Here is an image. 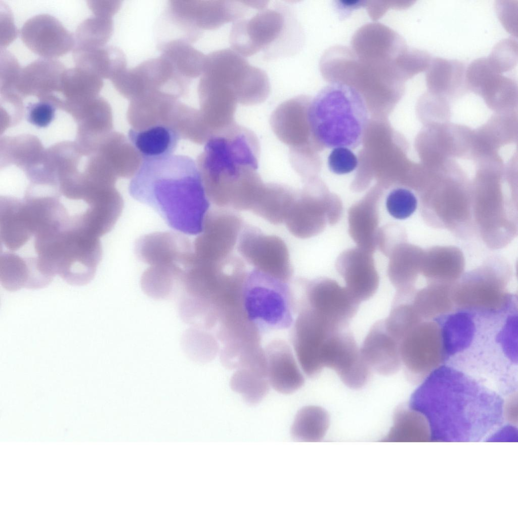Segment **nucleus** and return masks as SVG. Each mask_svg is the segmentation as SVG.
<instances>
[{"mask_svg": "<svg viewBox=\"0 0 518 518\" xmlns=\"http://www.w3.org/2000/svg\"><path fill=\"white\" fill-rule=\"evenodd\" d=\"M282 8H265L249 18L245 16L233 22L229 41L233 50L246 57L264 51L266 57L276 46L278 49L288 38V19Z\"/></svg>", "mask_w": 518, "mask_h": 518, "instance_id": "obj_9", "label": "nucleus"}, {"mask_svg": "<svg viewBox=\"0 0 518 518\" xmlns=\"http://www.w3.org/2000/svg\"><path fill=\"white\" fill-rule=\"evenodd\" d=\"M200 78L228 89L243 105L263 103L271 91L266 72L250 65L232 49L219 50L206 55Z\"/></svg>", "mask_w": 518, "mask_h": 518, "instance_id": "obj_7", "label": "nucleus"}, {"mask_svg": "<svg viewBox=\"0 0 518 518\" xmlns=\"http://www.w3.org/2000/svg\"><path fill=\"white\" fill-rule=\"evenodd\" d=\"M424 250L408 243L402 242L392 251L387 273L397 290L415 289V284L420 274Z\"/></svg>", "mask_w": 518, "mask_h": 518, "instance_id": "obj_27", "label": "nucleus"}, {"mask_svg": "<svg viewBox=\"0 0 518 518\" xmlns=\"http://www.w3.org/2000/svg\"><path fill=\"white\" fill-rule=\"evenodd\" d=\"M348 231L358 247L373 253L377 249L376 237L378 217L372 208L353 209L349 216Z\"/></svg>", "mask_w": 518, "mask_h": 518, "instance_id": "obj_36", "label": "nucleus"}, {"mask_svg": "<svg viewBox=\"0 0 518 518\" xmlns=\"http://www.w3.org/2000/svg\"><path fill=\"white\" fill-rule=\"evenodd\" d=\"M21 68L11 53L1 49L0 93H17L15 87Z\"/></svg>", "mask_w": 518, "mask_h": 518, "instance_id": "obj_44", "label": "nucleus"}, {"mask_svg": "<svg viewBox=\"0 0 518 518\" xmlns=\"http://www.w3.org/2000/svg\"><path fill=\"white\" fill-rule=\"evenodd\" d=\"M87 4L95 15L112 18L119 10L121 2L117 1H88Z\"/></svg>", "mask_w": 518, "mask_h": 518, "instance_id": "obj_50", "label": "nucleus"}, {"mask_svg": "<svg viewBox=\"0 0 518 518\" xmlns=\"http://www.w3.org/2000/svg\"><path fill=\"white\" fill-rule=\"evenodd\" d=\"M73 59L76 67L89 71L101 78L110 79L118 71L126 67L123 52L113 46L90 49H73Z\"/></svg>", "mask_w": 518, "mask_h": 518, "instance_id": "obj_32", "label": "nucleus"}, {"mask_svg": "<svg viewBox=\"0 0 518 518\" xmlns=\"http://www.w3.org/2000/svg\"><path fill=\"white\" fill-rule=\"evenodd\" d=\"M358 164L356 155L347 147L333 148L328 157L329 170L338 175L351 173L357 168Z\"/></svg>", "mask_w": 518, "mask_h": 518, "instance_id": "obj_47", "label": "nucleus"}, {"mask_svg": "<svg viewBox=\"0 0 518 518\" xmlns=\"http://www.w3.org/2000/svg\"><path fill=\"white\" fill-rule=\"evenodd\" d=\"M479 95L493 106L513 104L517 101V84L513 79L497 73L486 82Z\"/></svg>", "mask_w": 518, "mask_h": 518, "instance_id": "obj_41", "label": "nucleus"}, {"mask_svg": "<svg viewBox=\"0 0 518 518\" xmlns=\"http://www.w3.org/2000/svg\"><path fill=\"white\" fill-rule=\"evenodd\" d=\"M284 223L291 234L302 239L320 234L330 225L323 210L306 195L297 193Z\"/></svg>", "mask_w": 518, "mask_h": 518, "instance_id": "obj_28", "label": "nucleus"}, {"mask_svg": "<svg viewBox=\"0 0 518 518\" xmlns=\"http://www.w3.org/2000/svg\"><path fill=\"white\" fill-rule=\"evenodd\" d=\"M265 350L270 385L277 391L290 394L300 388L304 377L288 344L281 340L270 342Z\"/></svg>", "mask_w": 518, "mask_h": 518, "instance_id": "obj_23", "label": "nucleus"}, {"mask_svg": "<svg viewBox=\"0 0 518 518\" xmlns=\"http://www.w3.org/2000/svg\"><path fill=\"white\" fill-rule=\"evenodd\" d=\"M66 69L56 59L40 58L22 68L16 85L22 98L30 96L38 100L60 93L62 78Z\"/></svg>", "mask_w": 518, "mask_h": 518, "instance_id": "obj_22", "label": "nucleus"}, {"mask_svg": "<svg viewBox=\"0 0 518 518\" xmlns=\"http://www.w3.org/2000/svg\"><path fill=\"white\" fill-rule=\"evenodd\" d=\"M242 218L227 208L207 212L202 231L193 243L194 256L203 261L221 262L230 257L243 228Z\"/></svg>", "mask_w": 518, "mask_h": 518, "instance_id": "obj_13", "label": "nucleus"}, {"mask_svg": "<svg viewBox=\"0 0 518 518\" xmlns=\"http://www.w3.org/2000/svg\"><path fill=\"white\" fill-rule=\"evenodd\" d=\"M322 363L324 367L334 370L352 389L361 388L369 379L371 369L353 335L345 329L335 332L328 339L323 350Z\"/></svg>", "mask_w": 518, "mask_h": 518, "instance_id": "obj_16", "label": "nucleus"}, {"mask_svg": "<svg viewBox=\"0 0 518 518\" xmlns=\"http://www.w3.org/2000/svg\"><path fill=\"white\" fill-rule=\"evenodd\" d=\"M128 191L175 230L187 234L202 231L210 202L197 164L191 157L170 155L143 160Z\"/></svg>", "mask_w": 518, "mask_h": 518, "instance_id": "obj_1", "label": "nucleus"}, {"mask_svg": "<svg viewBox=\"0 0 518 518\" xmlns=\"http://www.w3.org/2000/svg\"><path fill=\"white\" fill-rule=\"evenodd\" d=\"M249 8L246 1H170L165 16L183 37L196 41L203 30L234 22L245 17Z\"/></svg>", "mask_w": 518, "mask_h": 518, "instance_id": "obj_8", "label": "nucleus"}, {"mask_svg": "<svg viewBox=\"0 0 518 518\" xmlns=\"http://www.w3.org/2000/svg\"><path fill=\"white\" fill-rule=\"evenodd\" d=\"M287 284L255 269L246 272L243 308L261 331L286 329L293 323L295 306Z\"/></svg>", "mask_w": 518, "mask_h": 518, "instance_id": "obj_6", "label": "nucleus"}, {"mask_svg": "<svg viewBox=\"0 0 518 518\" xmlns=\"http://www.w3.org/2000/svg\"><path fill=\"white\" fill-rule=\"evenodd\" d=\"M259 155L258 145L244 134L228 132L210 138L196 163L209 202L224 208L240 202L260 177Z\"/></svg>", "mask_w": 518, "mask_h": 518, "instance_id": "obj_2", "label": "nucleus"}, {"mask_svg": "<svg viewBox=\"0 0 518 518\" xmlns=\"http://www.w3.org/2000/svg\"><path fill=\"white\" fill-rule=\"evenodd\" d=\"M130 92L134 99L147 93L161 92L177 99L187 93L191 80L180 74L161 55L145 61L126 71Z\"/></svg>", "mask_w": 518, "mask_h": 518, "instance_id": "obj_15", "label": "nucleus"}, {"mask_svg": "<svg viewBox=\"0 0 518 518\" xmlns=\"http://www.w3.org/2000/svg\"><path fill=\"white\" fill-rule=\"evenodd\" d=\"M22 42L41 58L56 59L73 49L74 35L55 17L47 14L28 19L20 31Z\"/></svg>", "mask_w": 518, "mask_h": 518, "instance_id": "obj_17", "label": "nucleus"}, {"mask_svg": "<svg viewBox=\"0 0 518 518\" xmlns=\"http://www.w3.org/2000/svg\"><path fill=\"white\" fill-rule=\"evenodd\" d=\"M178 101L159 92L144 94L130 101L127 112L128 123L132 129L138 131L161 125L169 126L170 115Z\"/></svg>", "mask_w": 518, "mask_h": 518, "instance_id": "obj_25", "label": "nucleus"}, {"mask_svg": "<svg viewBox=\"0 0 518 518\" xmlns=\"http://www.w3.org/2000/svg\"><path fill=\"white\" fill-rule=\"evenodd\" d=\"M238 252L254 269L288 283L292 273L288 248L280 237L250 226L243 227L237 242Z\"/></svg>", "mask_w": 518, "mask_h": 518, "instance_id": "obj_11", "label": "nucleus"}, {"mask_svg": "<svg viewBox=\"0 0 518 518\" xmlns=\"http://www.w3.org/2000/svg\"><path fill=\"white\" fill-rule=\"evenodd\" d=\"M311 98L301 95L278 105L270 118L272 129L278 138L290 149L301 148L306 132L310 135L307 109Z\"/></svg>", "mask_w": 518, "mask_h": 518, "instance_id": "obj_20", "label": "nucleus"}, {"mask_svg": "<svg viewBox=\"0 0 518 518\" xmlns=\"http://www.w3.org/2000/svg\"><path fill=\"white\" fill-rule=\"evenodd\" d=\"M465 258L453 246H437L424 250L421 272L428 283L453 284L463 275Z\"/></svg>", "mask_w": 518, "mask_h": 518, "instance_id": "obj_24", "label": "nucleus"}, {"mask_svg": "<svg viewBox=\"0 0 518 518\" xmlns=\"http://www.w3.org/2000/svg\"><path fill=\"white\" fill-rule=\"evenodd\" d=\"M364 95L348 82L335 80L322 88L307 109L310 136L327 148L351 149L362 143L368 122Z\"/></svg>", "mask_w": 518, "mask_h": 518, "instance_id": "obj_3", "label": "nucleus"}, {"mask_svg": "<svg viewBox=\"0 0 518 518\" xmlns=\"http://www.w3.org/2000/svg\"><path fill=\"white\" fill-rule=\"evenodd\" d=\"M60 109L70 114L75 122L77 140H92L112 131L111 107L99 95L79 101L63 100Z\"/></svg>", "mask_w": 518, "mask_h": 518, "instance_id": "obj_19", "label": "nucleus"}, {"mask_svg": "<svg viewBox=\"0 0 518 518\" xmlns=\"http://www.w3.org/2000/svg\"><path fill=\"white\" fill-rule=\"evenodd\" d=\"M516 2V1H515ZM513 1H498L496 4L497 15L509 32L517 37V4Z\"/></svg>", "mask_w": 518, "mask_h": 518, "instance_id": "obj_48", "label": "nucleus"}, {"mask_svg": "<svg viewBox=\"0 0 518 518\" xmlns=\"http://www.w3.org/2000/svg\"><path fill=\"white\" fill-rule=\"evenodd\" d=\"M182 345L186 355L198 363L210 361L220 350L219 343L213 334L195 328L189 329L184 332Z\"/></svg>", "mask_w": 518, "mask_h": 518, "instance_id": "obj_40", "label": "nucleus"}, {"mask_svg": "<svg viewBox=\"0 0 518 518\" xmlns=\"http://www.w3.org/2000/svg\"><path fill=\"white\" fill-rule=\"evenodd\" d=\"M103 87L102 78L75 66L64 71L60 93L64 100L79 101L99 96Z\"/></svg>", "mask_w": 518, "mask_h": 518, "instance_id": "obj_35", "label": "nucleus"}, {"mask_svg": "<svg viewBox=\"0 0 518 518\" xmlns=\"http://www.w3.org/2000/svg\"><path fill=\"white\" fill-rule=\"evenodd\" d=\"M453 284L428 283L413 293L411 303L422 320L439 318L453 311L451 295Z\"/></svg>", "mask_w": 518, "mask_h": 518, "instance_id": "obj_33", "label": "nucleus"}, {"mask_svg": "<svg viewBox=\"0 0 518 518\" xmlns=\"http://www.w3.org/2000/svg\"><path fill=\"white\" fill-rule=\"evenodd\" d=\"M372 253L359 247L343 251L335 268L345 282L346 288L360 302L369 299L377 291L379 277Z\"/></svg>", "mask_w": 518, "mask_h": 518, "instance_id": "obj_18", "label": "nucleus"}, {"mask_svg": "<svg viewBox=\"0 0 518 518\" xmlns=\"http://www.w3.org/2000/svg\"><path fill=\"white\" fill-rule=\"evenodd\" d=\"M161 55L167 59L182 76L191 81L201 75L206 55L194 48L191 44L180 39L164 41L158 44Z\"/></svg>", "mask_w": 518, "mask_h": 518, "instance_id": "obj_34", "label": "nucleus"}, {"mask_svg": "<svg viewBox=\"0 0 518 518\" xmlns=\"http://www.w3.org/2000/svg\"><path fill=\"white\" fill-rule=\"evenodd\" d=\"M303 285L301 302L338 328L345 329L361 302L346 287L329 278L305 281Z\"/></svg>", "mask_w": 518, "mask_h": 518, "instance_id": "obj_14", "label": "nucleus"}, {"mask_svg": "<svg viewBox=\"0 0 518 518\" xmlns=\"http://www.w3.org/2000/svg\"><path fill=\"white\" fill-rule=\"evenodd\" d=\"M400 341L387 330L384 320L375 323L363 343L360 352L370 369L383 375L396 373L401 366Z\"/></svg>", "mask_w": 518, "mask_h": 518, "instance_id": "obj_21", "label": "nucleus"}, {"mask_svg": "<svg viewBox=\"0 0 518 518\" xmlns=\"http://www.w3.org/2000/svg\"><path fill=\"white\" fill-rule=\"evenodd\" d=\"M113 31L112 17L92 16L83 21L77 27L74 35L73 48H100L106 44Z\"/></svg>", "mask_w": 518, "mask_h": 518, "instance_id": "obj_39", "label": "nucleus"}, {"mask_svg": "<svg viewBox=\"0 0 518 518\" xmlns=\"http://www.w3.org/2000/svg\"><path fill=\"white\" fill-rule=\"evenodd\" d=\"M57 109L56 104L51 100H38L37 102L29 103L26 107V120L38 128H47L53 122Z\"/></svg>", "mask_w": 518, "mask_h": 518, "instance_id": "obj_45", "label": "nucleus"}, {"mask_svg": "<svg viewBox=\"0 0 518 518\" xmlns=\"http://www.w3.org/2000/svg\"><path fill=\"white\" fill-rule=\"evenodd\" d=\"M517 43L513 38L500 41L493 48L488 59L499 73L507 72L517 63Z\"/></svg>", "mask_w": 518, "mask_h": 518, "instance_id": "obj_43", "label": "nucleus"}, {"mask_svg": "<svg viewBox=\"0 0 518 518\" xmlns=\"http://www.w3.org/2000/svg\"><path fill=\"white\" fill-rule=\"evenodd\" d=\"M339 330H341L307 305L301 303L294 322L291 339L298 361L308 377L317 376L324 368V346L328 339Z\"/></svg>", "mask_w": 518, "mask_h": 518, "instance_id": "obj_12", "label": "nucleus"}, {"mask_svg": "<svg viewBox=\"0 0 518 518\" xmlns=\"http://www.w3.org/2000/svg\"><path fill=\"white\" fill-rule=\"evenodd\" d=\"M385 206L390 215L397 219L403 220L409 217L415 211L417 201L411 191L398 187L389 192Z\"/></svg>", "mask_w": 518, "mask_h": 518, "instance_id": "obj_42", "label": "nucleus"}, {"mask_svg": "<svg viewBox=\"0 0 518 518\" xmlns=\"http://www.w3.org/2000/svg\"><path fill=\"white\" fill-rule=\"evenodd\" d=\"M405 241L406 231L400 225L388 224L378 228L376 237V248L387 257L397 245Z\"/></svg>", "mask_w": 518, "mask_h": 518, "instance_id": "obj_46", "label": "nucleus"}, {"mask_svg": "<svg viewBox=\"0 0 518 518\" xmlns=\"http://www.w3.org/2000/svg\"><path fill=\"white\" fill-rule=\"evenodd\" d=\"M98 151L118 178L133 177L143 158L130 140L121 133L111 131L97 142Z\"/></svg>", "mask_w": 518, "mask_h": 518, "instance_id": "obj_26", "label": "nucleus"}, {"mask_svg": "<svg viewBox=\"0 0 518 518\" xmlns=\"http://www.w3.org/2000/svg\"><path fill=\"white\" fill-rule=\"evenodd\" d=\"M426 71V84L429 92L443 96H454L461 95L467 90L465 67L459 61L435 58Z\"/></svg>", "mask_w": 518, "mask_h": 518, "instance_id": "obj_29", "label": "nucleus"}, {"mask_svg": "<svg viewBox=\"0 0 518 518\" xmlns=\"http://www.w3.org/2000/svg\"><path fill=\"white\" fill-rule=\"evenodd\" d=\"M135 251L138 259L149 265L141 277L143 291L156 299L176 294L190 264L193 243L179 233L155 232L140 237Z\"/></svg>", "mask_w": 518, "mask_h": 518, "instance_id": "obj_4", "label": "nucleus"}, {"mask_svg": "<svg viewBox=\"0 0 518 518\" xmlns=\"http://www.w3.org/2000/svg\"><path fill=\"white\" fill-rule=\"evenodd\" d=\"M230 385L247 403L255 405L267 395L270 384L266 373L253 368H241L236 369L232 375Z\"/></svg>", "mask_w": 518, "mask_h": 518, "instance_id": "obj_37", "label": "nucleus"}, {"mask_svg": "<svg viewBox=\"0 0 518 518\" xmlns=\"http://www.w3.org/2000/svg\"><path fill=\"white\" fill-rule=\"evenodd\" d=\"M400 352L409 378L424 380L446 360L441 324L432 320L420 322L402 338Z\"/></svg>", "mask_w": 518, "mask_h": 518, "instance_id": "obj_10", "label": "nucleus"}, {"mask_svg": "<svg viewBox=\"0 0 518 518\" xmlns=\"http://www.w3.org/2000/svg\"><path fill=\"white\" fill-rule=\"evenodd\" d=\"M128 137L143 160L171 155L181 138L175 129L164 125L139 131L131 128L128 132Z\"/></svg>", "mask_w": 518, "mask_h": 518, "instance_id": "obj_30", "label": "nucleus"}, {"mask_svg": "<svg viewBox=\"0 0 518 518\" xmlns=\"http://www.w3.org/2000/svg\"><path fill=\"white\" fill-rule=\"evenodd\" d=\"M512 272L501 257L488 260L455 282L451 289L454 309L480 315L509 312L516 306L514 296L507 291Z\"/></svg>", "mask_w": 518, "mask_h": 518, "instance_id": "obj_5", "label": "nucleus"}, {"mask_svg": "<svg viewBox=\"0 0 518 518\" xmlns=\"http://www.w3.org/2000/svg\"><path fill=\"white\" fill-rule=\"evenodd\" d=\"M296 194L287 185L264 183L250 211L271 223H284Z\"/></svg>", "mask_w": 518, "mask_h": 518, "instance_id": "obj_31", "label": "nucleus"}, {"mask_svg": "<svg viewBox=\"0 0 518 518\" xmlns=\"http://www.w3.org/2000/svg\"><path fill=\"white\" fill-rule=\"evenodd\" d=\"M3 9L4 12L1 10V49L5 48L11 43L17 36V30L15 26L12 13L8 6L5 4L3 5Z\"/></svg>", "mask_w": 518, "mask_h": 518, "instance_id": "obj_49", "label": "nucleus"}, {"mask_svg": "<svg viewBox=\"0 0 518 518\" xmlns=\"http://www.w3.org/2000/svg\"><path fill=\"white\" fill-rule=\"evenodd\" d=\"M328 421L327 412L322 408L306 406L297 413L291 427V435L296 441H319L326 429Z\"/></svg>", "mask_w": 518, "mask_h": 518, "instance_id": "obj_38", "label": "nucleus"}]
</instances>
